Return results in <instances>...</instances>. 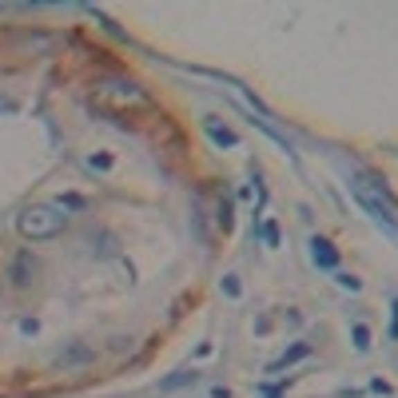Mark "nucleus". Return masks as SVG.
Here are the masks:
<instances>
[{
	"label": "nucleus",
	"mask_w": 398,
	"mask_h": 398,
	"mask_svg": "<svg viewBox=\"0 0 398 398\" xmlns=\"http://www.w3.org/2000/svg\"><path fill=\"white\" fill-rule=\"evenodd\" d=\"M64 207H28L24 215H16V227L28 239H52L64 231Z\"/></svg>",
	"instance_id": "obj_1"
},
{
	"label": "nucleus",
	"mask_w": 398,
	"mask_h": 398,
	"mask_svg": "<svg viewBox=\"0 0 398 398\" xmlns=\"http://www.w3.org/2000/svg\"><path fill=\"white\" fill-rule=\"evenodd\" d=\"M354 195H359V203H363V207H366V211H370V215H374L379 223H386V227H395V223H398L395 203H390V199H386L382 191H374L370 183H363V179H359V183H354Z\"/></svg>",
	"instance_id": "obj_2"
},
{
	"label": "nucleus",
	"mask_w": 398,
	"mask_h": 398,
	"mask_svg": "<svg viewBox=\"0 0 398 398\" xmlns=\"http://www.w3.org/2000/svg\"><path fill=\"white\" fill-rule=\"evenodd\" d=\"M315 263H323V267H334V263H338V255L331 251V243L315 239Z\"/></svg>",
	"instance_id": "obj_3"
},
{
	"label": "nucleus",
	"mask_w": 398,
	"mask_h": 398,
	"mask_svg": "<svg viewBox=\"0 0 398 398\" xmlns=\"http://www.w3.org/2000/svg\"><path fill=\"white\" fill-rule=\"evenodd\" d=\"M207 132H211V140H215V143H235V136H231V132H219L215 124H207Z\"/></svg>",
	"instance_id": "obj_4"
},
{
	"label": "nucleus",
	"mask_w": 398,
	"mask_h": 398,
	"mask_svg": "<svg viewBox=\"0 0 398 398\" xmlns=\"http://www.w3.org/2000/svg\"><path fill=\"white\" fill-rule=\"evenodd\" d=\"M354 347H359V350L370 347V331H366V327H354Z\"/></svg>",
	"instance_id": "obj_5"
},
{
	"label": "nucleus",
	"mask_w": 398,
	"mask_h": 398,
	"mask_svg": "<svg viewBox=\"0 0 398 398\" xmlns=\"http://www.w3.org/2000/svg\"><path fill=\"white\" fill-rule=\"evenodd\" d=\"M302 354H307V347H295V350H291V354H283V359H279V366L295 363V359H302Z\"/></svg>",
	"instance_id": "obj_6"
}]
</instances>
